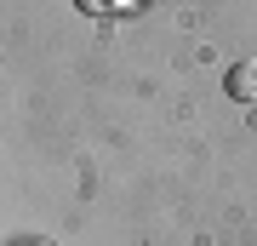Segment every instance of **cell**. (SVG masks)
Here are the masks:
<instances>
[{
  "mask_svg": "<svg viewBox=\"0 0 257 246\" xmlns=\"http://www.w3.org/2000/svg\"><path fill=\"white\" fill-rule=\"evenodd\" d=\"M74 6H80L86 18H109V12H120V0H74Z\"/></svg>",
  "mask_w": 257,
  "mask_h": 246,
  "instance_id": "7a4b0ae2",
  "label": "cell"
},
{
  "mask_svg": "<svg viewBox=\"0 0 257 246\" xmlns=\"http://www.w3.org/2000/svg\"><path fill=\"white\" fill-rule=\"evenodd\" d=\"M223 92H229L234 103H257V57L234 63V69H229V80H223Z\"/></svg>",
  "mask_w": 257,
  "mask_h": 246,
  "instance_id": "6da1fadb",
  "label": "cell"
}]
</instances>
